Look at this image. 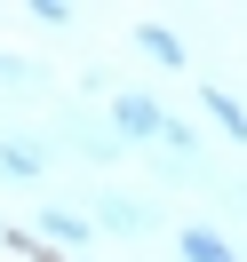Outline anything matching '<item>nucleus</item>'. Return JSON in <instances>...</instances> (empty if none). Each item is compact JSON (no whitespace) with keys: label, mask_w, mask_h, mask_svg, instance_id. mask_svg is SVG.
Masks as SVG:
<instances>
[{"label":"nucleus","mask_w":247,"mask_h":262,"mask_svg":"<svg viewBox=\"0 0 247 262\" xmlns=\"http://www.w3.org/2000/svg\"><path fill=\"white\" fill-rule=\"evenodd\" d=\"M183 254H192V262H231V254H223V246H215V238H207V230H192V238H183Z\"/></svg>","instance_id":"f257e3e1"}]
</instances>
